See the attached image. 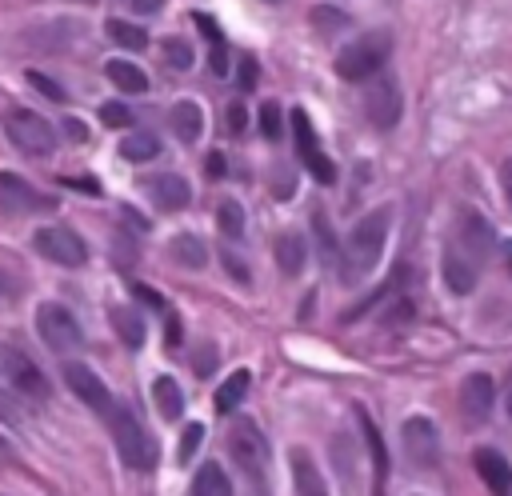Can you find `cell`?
Segmentation results:
<instances>
[{
	"instance_id": "cell-1",
	"label": "cell",
	"mask_w": 512,
	"mask_h": 496,
	"mask_svg": "<svg viewBox=\"0 0 512 496\" xmlns=\"http://www.w3.org/2000/svg\"><path fill=\"white\" fill-rule=\"evenodd\" d=\"M388 228H392L388 208H372V212H364V216L352 224V236L344 240V260H340V280H344V284L364 280V276L380 264Z\"/></svg>"
},
{
	"instance_id": "cell-2",
	"label": "cell",
	"mask_w": 512,
	"mask_h": 496,
	"mask_svg": "<svg viewBox=\"0 0 512 496\" xmlns=\"http://www.w3.org/2000/svg\"><path fill=\"white\" fill-rule=\"evenodd\" d=\"M108 428H112V444H116V452H120V460L128 468H136V472L156 468V440L144 432V424L124 404H112Z\"/></svg>"
},
{
	"instance_id": "cell-3",
	"label": "cell",
	"mask_w": 512,
	"mask_h": 496,
	"mask_svg": "<svg viewBox=\"0 0 512 496\" xmlns=\"http://www.w3.org/2000/svg\"><path fill=\"white\" fill-rule=\"evenodd\" d=\"M388 52H392V36L388 32H364L360 40H352L348 48H340L336 76L348 80V84H364V80H372L384 68Z\"/></svg>"
},
{
	"instance_id": "cell-4",
	"label": "cell",
	"mask_w": 512,
	"mask_h": 496,
	"mask_svg": "<svg viewBox=\"0 0 512 496\" xmlns=\"http://www.w3.org/2000/svg\"><path fill=\"white\" fill-rule=\"evenodd\" d=\"M228 452H232V460L240 464V472L248 480L264 484V476H268V440L256 428V420H236L228 428Z\"/></svg>"
},
{
	"instance_id": "cell-5",
	"label": "cell",
	"mask_w": 512,
	"mask_h": 496,
	"mask_svg": "<svg viewBox=\"0 0 512 496\" xmlns=\"http://www.w3.org/2000/svg\"><path fill=\"white\" fill-rule=\"evenodd\" d=\"M4 132H8V140H12L24 156H48V152L56 148L52 124H48L44 116H36L32 108H12V112L4 116Z\"/></svg>"
},
{
	"instance_id": "cell-6",
	"label": "cell",
	"mask_w": 512,
	"mask_h": 496,
	"mask_svg": "<svg viewBox=\"0 0 512 496\" xmlns=\"http://www.w3.org/2000/svg\"><path fill=\"white\" fill-rule=\"evenodd\" d=\"M288 124H292L296 156L304 160V168H308L320 184H336V164H332V160H328V152L320 148V136H316V128H312L308 112H304V108H292V112H288Z\"/></svg>"
},
{
	"instance_id": "cell-7",
	"label": "cell",
	"mask_w": 512,
	"mask_h": 496,
	"mask_svg": "<svg viewBox=\"0 0 512 496\" xmlns=\"http://www.w3.org/2000/svg\"><path fill=\"white\" fill-rule=\"evenodd\" d=\"M36 332H40V340H44L52 352H60V356H68V352H76V348L84 344V332H80L76 316H72L64 304H40V308H36Z\"/></svg>"
},
{
	"instance_id": "cell-8",
	"label": "cell",
	"mask_w": 512,
	"mask_h": 496,
	"mask_svg": "<svg viewBox=\"0 0 512 496\" xmlns=\"http://www.w3.org/2000/svg\"><path fill=\"white\" fill-rule=\"evenodd\" d=\"M452 248H460L468 260H476V264H484L488 260V252H492V224L476 212V208H460L456 212V224H452V240H448Z\"/></svg>"
},
{
	"instance_id": "cell-9",
	"label": "cell",
	"mask_w": 512,
	"mask_h": 496,
	"mask_svg": "<svg viewBox=\"0 0 512 496\" xmlns=\"http://www.w3.org/2000/svg\"><path fill=\"white\" fill-rule=\"evenodd\" d=\"M400 436H404V452H408V460L416 468L432 472L440 464V436H436V424L428 416H408Z\"/></svg>"
},
{
	"instance_id": "cell-10",
	"label": "cell",
	"mask_w": 512,
	"mask_h": 496,
	"mask_svg": "<svg viewBox=\"0 0 512 496\" xmlns=\"http://www.w3.org/2000/svg\"><path fill=\"white\" fill-rule=\"evenodd\" d=\"M32 244H36V252H40L44 260L64 264V268H76V264H84V260H88L84 240H80L76 232H68V228H36Z\"/></svg>"
},
{
	"instance_id": "cell-11",
	"label": "cell",
	"mask_w": 512,
	"mask_h": 496,
	"mask_svg": "<svg viewBox=\"0 0 512 496\" xmlns=\"http://www.w3.org/2000/svg\"><path fill=\"white\" fill-rule=\"evenodd\" d=\"M0 360H4V372H8V380H12V388L16 392H24V396H32V400H48V376L40 372V364L28 356V352H20V348H4L0 352Z\"/></svg>"
},
{
	"instance_id": "cell-12",
	"label": "cell",
	"mask_w": 512,
	"mask_h": 496,
	"mask_svg": "<svg viewBox=\"0 0 512 496\" xmlns=\"http://www.w3.org/2000/svg\"><path fill=\"white\" fill-rule=\"evenodd\" d=\"M400 108H404V100H400L396 80L392 76H372V84L364 92V112H368L372 128H392L400 120Z\"/></svg>"
},
{
	"instance_id": "cell-13",
	"label": "cell",
	"mask_w": 512,
	"mask_h": 496,
	"mask_svg": "<svg viewBox=\"0 0 512 496\" xmlns=\"http://www.w3.org/2000/svg\"><path fill=\"white\" fill-rule=\"evenodd\" d=\"M64 384L80 396V404H88L92 412H100V416H108L112 412V392H108V384L88 368V364H64Z\"/></svg>"
},
{
	"instance_id": "cell-14",
	"label": "cell",
	"mask_w": 512,
	"mask_h": 496,
	"mask_svg": "<svg viewBox=\"0 0 512 496\" xmlns=\"http://www.w3.org/2000/svg\"><path fill=\"white\" fill-rule=\"evenodd\" d=\"M0 208L24 216V212H44V208H52V200H48L44 192H36L28 180H20V176H12V172H0Z\"/></svg>"
},
{
	"instance_id": "cell-15",
	"label": "cell",
	"mask_w": 512,
	"mask_h": 496,
	"mask_svg": "<svg viewBox=\"0 0 512 496\" xmlns=\"http://www.w3.org/2000/svg\"><path fill=\"white\" fill-rule=\"evenodd\" d=\"M492 404H496V384H492V376H488V372L464 376V384H460V412H464L468 420H488Z\"/></svg>"
},
{
	"instance_id": "cell-16",
	"label": "cell",
	"mask_w": 512,
	"mask_h": 496,
	"mask_svg": "<svg viewBox=\"0 0 512 496\" xmlns=\"http://www.w3.org/2000/svg\"><path fill=\"white\" fill-rule=\"evenodd\" d=\"M476 272H480V264H476V260H468L460 248L444 244L440 276H444V288H448V292H456V296H468V292L476 288Z\"/></svg>"
},
{
	"instance_id": "cell-17",
	"label": "cell",
	"mask_w": 512,
	"mask_h": 496,
	"mask_svg": "<svg viewBox=\"0 0 512 496\" xmlns=\"http://www.w3.org/2000/svg\"><path fill=\"white\" fill-rule=\"evenodd\" d=\"M472 464H476V476L488 484L492 496H512V464L496 448H476Z\"/></svg>"
},
{
	"instance_id": "cell-18",
	"label": "cell",
	"mask_w": 512,
	"mask_h": 496,
	"mask_svg": "<svg viewBox=\"0 0 512 496\" xmlns=\"http://www.w3.org/2000/svg\"><path fill=\"white\" fill-rule=\"evenodd\" d=\"M360 428H364V444H368V456H372V496H384V484H388V448H384V436H380V428L372 424L368 412H360Z\"/></svg>"
},
{
	"instance_id": "cell-19",
	"label": "cell",
	"mask_w": 512,
	"mask_h": 496,
	"mask_svg": "<svg viewBox=\"0 0 512 496\" xmlns=\"http://www.w3.org/2000/svg\"><path fill=\"white\" fill-rule=\"evenodd\" d=\"M292 484H296V496H328V484L304 448H292Z\"/></svg>"
},
{
	"instance_id": "cell-20",
	"label": "cell",
	"mask_w": 512,
	"mask_h": 496,
	"mask_svg": "<svg viewBox=\"0 0 512 496\" xmlns=\"http://www.w3.org/2000/svg\"><path fill=\"white\" fill-rule=\"evenodd\" d=\"M148 196L164 208V212H176V208H184L188 200H192V192H188V180H180V176H152L148 180Z\"/></svg>"
},
{
	"instance_id": "cell-21",
	"label": "cell",
	"mask_w": 512,
	"mask_h": 496,
	"mask_svg": "<svg viewBox=\"0 0 512 496\" xmlns=\"http://www.w3.org/2000/svg\"><path fill=\"white\" fill-rule=\"evenodd\" d=\"M172 132H176V140H184V144H196L200 140V132H204V112H200V104L196 100H180V104H172Z\"/></svg>"
},
{
	"instance_id": "cell-22",
	"label": "cell",
	"mask_w": 512,
	"mask_h": 496,
	"mask_svg": "<svg viewBox=\"0 0 512 496\" xmlns=\"http://www.w3.org/2000/svg\"><path fill=\"white\" fill-rule=\"evenodd\" d=\"M152 400H156V408H160L164 420H180V412H184V392H180V384H176L172 376H156V380H152Z\"/></svg>"
},
{
	"instance_id": "cell-23",
	"label": "cell",
	"mask_w": 512,
	"mask_h": 496,
	"mask_svg": "<svg viewBox=\"0 0 512 496\" xmlns=\"http://www.w3.org/2000/svg\"><path fill=\"white\" fill-rule=\"evenodd\" d=\"M104 72H108V80H112L120 92H144V88H148L144 68H140V64H132V60H108V64H104Z\"/></svg>"
},
{
	"instance_id": "cell-24",
	"label": "cell",
	"mask_w": 512,
	"mask_h": 496,
	"mask_svg": "<svg viewBox=\"0 0 512 496\" xmlns=\"http://www.w3.org/2000/svg\"><path fill=\"white\" fill-rule=\"evenodd\" d=\"M192 20H196V28L204 32V40H208V48H212V72H216V76H224V68H228V44H224V32H220V28H216V20H212V16H204V12H196Z\"/></svg>"
},
{
	"instance_id": "cell-25",
	"label": "cell",
	"mask_w": 512,
	"mask_h": 496,
	"mask_svg": "<svg viewBox=\"0 0 512 496\" xmlns=\"http://www.w3.org/2000/svg\"><path fill=\"white\" fill-rule=\"evenodd\" d=\"M108 316H112L116 336H120L128 348H140V344H144V320H140V312H136V308H120V304H116Z\"/></svg>"
},
{
	"instance_id": "cell-26",
	"label": "cell",
	"mask_w": 512,
	"mask_h": 496,
	"mask_svg": "<svg viewBox=\"0 0 512 496\" xmlns=\"http://www.w3.org/2000/svg\"><path fill=\"white\" fill-rule=\"evenodd\" d=\"M248 384H252V376H248V368H236L220 388H216V412L224 416V412H232L244 396H248Z\"/></svg>"
},
{
	"instance_id": "cell-27",
	"label": "cell",
	"mask_w": 512,
	"mask_h": 496,
	"mask_svg": "<svg viewBox=\"0 0 512 496\" xmlns=\"http://www.w3.org/2000/svg\"><path fill=\"white\" fill-rule=\"evenodd\" d=\"M192 496H232V484L220 464H204L192 480Z\"/></svg>"
},
{
	"instance_id": "cell-28",
	"label": "cell",
	"mask_w": 512,
	"mask_h": 496,
	"mask_svg": "<svg viewBox=\"0 0 512 496\" xmlns=\"http://www.w3.org/2000/svg\"><path fill=\"white\" fill-rule=\"evenodd\" d=\"M156 152H160V140H156L152 132H128V136L120 140V156L132 160V164H144V160H152Z\"/></svg>"
},
{
	"instance_id": "cell-29",
	"label": "cell",
	"mask_w": 512,
	"mask_h": 496,
	"mask_svg": "<svg viewBox=\"0 0 512 496\" xmlns=\"http://www.w3.org/2000/svg\"><path fill=\"white\" fill-rule=\"evenodd\" d=\"M276 264H280L288 276H296V272L304 268V240H300L296 232H288V236L276 240Z\"/></svg>"
},
{
	"instance_id": "cell-30",
	"label": "cell",
	"mask_w": 512,
	"mask_h": 496,
	"mask_svg": "<svg viewBox=\"0 0 512 496\" xmlns=\"http://www.w3.org/2000/svg\"><path fill=\"white\" fill-rule=\"evenodd\" d=\"M172 256H176L184 268H200V264L208 260V248H204L200 236H188V232H184V236L172 240Z\"/></svg>"
},
{
	"instance_id": "cell-31",
	"label": "cell",
	"mask_w": 512,
	"mask_h": 496,
	"mask_svg": "<svg viewBox=\"0 0 512 496\" xmlns=\"http://www.w3.org/2000/svg\"><path fill=\"white\" fill-rule=\"evenodd\" d=\"M108 36H112L120 48H128V52H140V48L148 44V32H144L140 24H128V20H108Z\"/></svg>"
},
{
	"instance_id": "cell-32",
	"label": "cell",
	"mask_w": 512,
	"mask_h": 496,
	"mask_svg": "<svg viewBox=\"0 0 512 496\" xmlns=\"http://www.w3.org/2000/svg\"><path fill=\"white\" fill-rule=\"evenodd\" d=\"M312 232H316V240H320L324 260H336V232H332V220H328V212H324V208H316V212H312Z\"/></svg>"
},
{
	"instance_id": "cell-33",
	"label": "cell",
	"mask_w": 512,
	"mask_h": 496,
	"mask_svg": "<svg viewBox=\"0 0 512 496\" xmlns=\"http://www.w3.org/2000/svg\"><path fill=\"white\" fill-rule=\"evenodd\" d=\"M216 224H220L224 236H240V228H244V212H240V204H236V200H224V204L216 208Z\"/></svg>"
},
{
	"instance_id": "cell-34",
	"label": "cell",
	"mask_w": 512,
	"mask_h": 496,
	"mask_svg": "<svg viewBox=\"0 0 512 496\" xmlns=\"http://www.w3.org/2000/svg\"><path fill=\"white\" fill-rule=\"evenodd\" d=\"M160 48H164V60H168L172 68H180V72H184V68H192V48H188L184 40H176V36H168V40H164Z\"/></svg>"
},
{
	"instance_id": "cell-35",
	"label": "cell",
	"mask_w": 512,
	"mask_h": 496,
	"mask_svg": "<svg viewBox=\"0 0 512 496\" xmlns=\"http://www.w3.org/2000/svg\"><path fill=\"white\" fill-rule=\"evenodd\" d=\"M204 444V424H188L184 432H180V448H176V460L180 464H188L192 460V452Z\"/></svg>"
},
{
	"instance_id": "cell-36",
	"label": "cell",
	"mask_w": 512,
	"mask_h": 496,
	"mask_svg": "<svg viewBox=\"0 0 512 496\" xmlns=\"http://www.w3.org/2000/svg\"><path fill=\"white\" fill-rule=\"evenodd\" d=\"M260 128H264V136H268V140H280L284 120H280V104H276V100H268V104L260 108Z\"/></svg>"
},
{
	"instance_id": "cell-37",
	"label": "cell",
	"mask_w": 512,
	"mask_h": 496,
	"mask_svg": "<svg viewBox=\"0 0 512 496\" xmlns=\"http://www.w3.org/2000/svg\"><path fill=\"white\" fill-rule=\"evenodd\" d=\"M100 120H104L108 128H128V124H132V112H128L124 104L108 100V104H100Z\"/></svg>"
},
{
	"instance_id": "cell-38",
	"label": "cell",
	"mask_w": 512,
	"mask_h": 496,
	"mask_svg": "<svg viewBox=\"0 0 512 496\" xmlns=\"http://www.w3.org/2000/svg\"><path fill=\"white\" fill-rule=\"evenodd\" d=\"M312 20H316V28H324V32H332V28H344V12H336V8H316L312 12Z\"/></svg>"
},
{
	"instance_id": "cell-39",
	"label": "cell",
	"mask_w": 512,
	"mask_h": 496,
	"mask_svg": "<svg viewBox=\"0 0 512 496\" xmlns=\"http://www.w3.org/2000/svg\"><path fill=\"white\" fill-rule=\"evenodd\" d=\"M28 84H32L36 92H44V96H52V100H64V88H60L56 80H48L44 72H28Z\"/></svg>"
},
{
	"instance_id": "cell-40",
	"label": "cell",
	"mask_w": 512,
	"mask_h": 496,
	"mask_svg": "<svg viewBox=\"0 0 512 496\" xmlns=\"http://www.w3.org/2000/svg\"><path fill=\"white\" fill-rule=\"evenodd\" d=\"M256 76H260L256 60H252V56H244V60H240V88H244V92H248V88H256Z\"/></svg>"
},
{
	"instance_id": "cell-41",
	"label": "cell",
	"mask_w": 512,
	"mask_h": 496,
	"mask_svg": "<svg viewBox=\"0 0 512 496\" xmlns=\"http://www.w3.org/2000/svg\"><path fill=\"white\" fill-rule=\"evenodd\" d=\"M132 292H136L144 304H152V308H164V296H160V292H152V288H144V284H136Z\"/></svg>"
},
{
	"instance_id": "cell-42",
	"label": "cell",
	"mask_w": 512,
	"mask_h": 496,
	"mask_svg": "<svg viewBox=\"0 0 512 496\" xmlns=\"http://www.w3.org/2000/svg\"><path fill=\"white\" fill-rule=\"evenodd\" d=\"M68 188H84V192H100V184H92V176H68Z\"/></svg>"
},
{
	"instance_id": "cell-43",
	"label": "cell",
	"mask_w": 512,
	"mask_h": 496,
	"mask_svg": "<svg viewBox=\"0 0 512 496\" xmlns=\"http://www.w3.org/2000/svg\"><path fill=\"white\" fill-rule=\"evenodd\" d=\"M224 264H228V268H232V276H236V280H240V284H244V280H248V268H244V264H240V260H236V256H232V252H224Z\"/></svg>"
},
{
	"instance_id": "cell-44",
	"label": "cell",
	"mask_w": 512,
	"mask_h": 496,
	"mask_svg": "<svg viewBox=\"0 0 512 496\" xmlns=\"http://www.w3.org/2000/svg\"><path fill=\"white\" fill-rule=\"evenodd\" d=\"M160 4H164V0H128V8H132V12H144V16H148V12H160Z\"/></svg>"
},
{
	"instance_id": "cell-45",
	"label": "cell",
	"mask_w": 512,
	"mask_h": 496,
	"mask_svg": "<svg viewBox=\"0 0 512 496\" xmlns=\"http://www.w3.org/2000/svg\"><path fill=\"white\" fill-rule=\"evenodd\" d=\"M228 128H232V132H240V128H244V108H240V104H232V108H228Z\"/></svg>"
},
{
	"instance_id": "cell-46",
	"label": "cell",
	"mask_w": 512,
	"mask_h": 496,
	"mask_svg": "<svg viewBox=\"0 0 512 496\" xmlns=\"http://www.w3.org/2000/svg\"><path fill=\"white\" fill-rule=\"evenodd\" d=\"M500 180H504V200L512 204V160H504V168H500Z\"/></svg>"
},
{
	"instance_id": "cell-47",
	"label": "cell",
	"mask_w": 512,
	"mask_h": 496,
	"mask_svg": "<svg viewBox=\"0 0 512 496\" xmlns=\"http://www.w3.org/2000/svg\"><path fill=\"white\" fill-rule=\"evenodd\" d=\"M64 132H68L72 140H84V136H88V128H84L80 120H64Z\"/></svg>"
},
{
	"instance_id": "cell-48",
	"label": "cell",
	"mask_w": 512,
	"mask_h": 496,
	"mask_svg": "<svg viewBox=\"0 0 512 496\" xmlns=\"http://www.w3.org/2000/svg\"><path fill=\"white\" fill-rule=\"evenodd\" d=\"M168 344H172V348L180 344V320H176V316H168Z\"/></svg>"
},
{
	"instance_id": "cell-49",
	"label": "cell",
	"mask_w": 512,
	"mask_h": 496,
	"mask_svg": "<svg viewBox=\"0 0 512 496\" xmlns=\"http://www.w3.org/2000/svg\"><path fill=\"white\" fill-rule=\"evenodd\" d=\"M224 172V156H208V176H220Z\"/></svg>"
},
{
	"instance_id": "cell-50",
	"label": "cell",
	"mask_w": 512,
	"mask_h": 496,
	"mask_svg": "<svg viewBox=\"0 0 512 496\" xmlns=\"http://www.w3.org/2000/svg\"><path fill=\"white\" fill-rule=\"evenodd\" d=\"M208 368H212V348L200 352V376H208Z\"/></svg>"
},
{
	"instance_id": "cell-51",
	"label": "cell",
	"mask_w": 512,
	"mask_h": 496,
	"mask_svg": "<svg viewBox=\"0 0 512 496\" xmlns=\"http://www.w3.org/2000/svg\"><path fill=\"white\" fill-rule=\"evenodd\" d=\"M504 264H508V272H512V240H504Z\"/></svg>"
},
{
	"instance_id": "cell-52",
	"label": "cell",
	"mask_w": 512,
	"mask_h": 496,
	"mask_svg": "<svg viewBox=\"0 0 512 496\" xmlns=\"http://www.w3.org/2000/svg\"><path fill=\"white\" fill-rule=\"evenodd\" d=\"M504 412H508V420H512V380H508V396H504Z\"/></svg>"
},
{
	"instance_id": "cell-53",
	"label": "cell",
	"mask_w": 512,
	"mask_h": 496,
	"mask_svg": "<svg viewBox=\"0 0 512 496\" xmlns=\"http://www.w3.org/2000/svg\"><path fill=\"white\" fill-rule=\"evenodd\" d=\"M84 4H88V0H84Z\"/></svg>"
},
{
	"instance_id": "cell-54",
	"label": "cell",
	"mask_w": 512,
	"mask_h": 496,
	"mask_svg": "<svg viewBox=\"0 0 512 496\" xmlns=\"http://www.w3.org/2000/svg\"><path fill=\"white\" fill-rule=\"evenodd\" d=\"M0 444H4V440H0Z\"/></svg>"
}]
</instances>
